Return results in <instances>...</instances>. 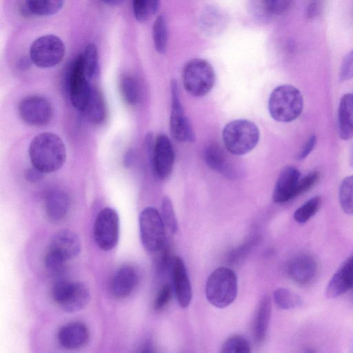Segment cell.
I'll return each mask as SVG.
<instances>
[{
  "label": "cell",
  "instance_id": "8992f818",
  "mask_svg": "<svg viewBox=\"0 0 353 353\" xmlns=\"http://www.w3.org/2000/svg\"><path fill=\"white\" fill-rule=\"evenodd\" d=\"M52 297L65 312H75L88 304L90 291L83 283L60 279L52 287Z\"/></svg>",
  "mask_w": 353,
  "mask_h": 353
},
{
  "label": "cell",
  "instance_id": "e575fe53",
  "mask_svg": "<svg viewBox=\"0 0 353 353\" xmlns=\"http://www.w3.org/2000/svg\"><path fill=\"white\" fill-rule=\"evenodd\" d=\"M250 346L245 338L240 335L229 337L221 347L223 353H248Z\"/></svg>",
  "mask_w": 353,
  "mask_h": 353
},
{
  "label": "cell",
  "instance_id": "4dcf8cb0",
  "mask_svg": "<svg viewBox=\"0 0 353 353\" xmlns=\"http://www.w3.org/2000/svg\"><path fill=\"white\" fill-rule=\"evenodd\" d=\"M273 299L277 307L282 310L294 309L303 304V300L300 296L284 288L275 290Z\"/></svg>",
  "mask_w": 353,
  "mask_h": 353
},
{
  "label": "cell",
  "instance_id": "c3c4849f",
  "mask_svg": "<svg viewBox=\"0 0 353 353\" xmlns=\"http://www.w3.org/2000/svg\"><path fill=\"white\" fill-rule=\"evenodd\" d=\"M105 3L109 6H118L122 3L125 0H102Z\"/></svg>",
  "mask_w": 353,
  "mask_h": 353
},
{
  "label": "cell",
  "instance_id": "d590c367",
  "mask_svg": "<svg viewBox=\"0 0 353 353\" xmlns=\"http://www.w3.org/2000/svg\"><path fill=\"white\" fill-rule=\"evenodd\" d=\"M161 217L165 225L173 233L178 230V223L171 200L165 196L161 203Z\"/></svg>",
  "mask_w": 353,
  "mask_h": 353
},
{
  "label": "cell",
  "instance_id": "f546056e",
  "mask_svg": "<svg viewBox=\"0 0 353 353\" xmlns=\"http://www.w3.org/2000/svg\"><path fill=\"white\" fill-rule=\"evenodd\" d=\"M85 74L90 80L95 79L99 74V55L94 43L88 44L81 53Z\"/></svg>",
  "mask_w": 353,
  "mask_h": 353
},
{
  "label": "cell",
  "instance_id": "30bf717a",
  "mask_svg": "<svg viewBox=\"0 0 353 353\" xmlns=\"http://www.w3.org/2000/svg\"><path fill=\"white\" fill-rule=\"evenodd\" d=\"M119 237V217L112 208H105L97 214L94 224V238L98 247L105 251L113 249Z\"/></svg>",
  "mask_w": 353,
  "mask_h": 353
},
{
  "label": "cell",
  "instance_id": "7a4b0ae2",
  "mask_svg": "<svg viewBox=\"0 0 353 353\" xmlns=\"http://www.w3.org/2000/svg\"><path fill=\"white\" fill-rule=\"evenodd\" d=\"M303 108L300 91L291 85H281L273 90L268 101L269 112L274 120L290 122L298 118Z\"/></svg>",
  "mask_w": 353,
  "mask_h": 353
},
{
  "label": "cell",
  "instance_id": "f35d334b",
  "mask_svg": "<svg viewBox=\"0 0 353 353\" xmlns=\"http://www.w3.org/2000/svg\"><path fill=\"white\" fill-rule=\"evenodd\" d=\"M172 295V288L170 283L164 284L159 290L154 301L155 310L163 309L170 302Z\"/></svg>",
  "mask_w": 353,
  "mask_h": 353
},
{
  "label": "cell",
  "instance_id": "4316f807",
  "mask_svg": "<svg viewBox=\"0 0 353 353\" xmlns=\"http://www.w3.org/2000/svg\"><path fill=\"white\" fill-rule=\"evenodd\" d=\"M292 2V0H252L255 10L267 21L286 12Z\"/></svg>",
  "mask_w": 353,
  "mask_h": 353
},
{
  "label": "cell",
  "instance_id": "d4e9b609",
  "mask_svg": "<svg viewBox=\"0 0 353 353\" xmlns=\"http://www.w3.org/2000/svg\"><path fill=\"white\" fill-rule=\"evenodd\" d=\"M204 159L206 164L212 170L228 177L233 174L224 152L217 144L211 143L205 147Z\"/></svg>",
  "mask_w": 353,
  "mask_h": 353
},
{
  "label": "cell",
  "instance_id": "f6af8a7d",
  "mask_svg": "<svg viewBox=\"0 0 353 353\" xmlns=\"http://www.w3.org/2000/svg\"><path fill=\"white\" fill-rule=\"evenodd\" d=\"M43 172L39 171L38 169L32 166L26 170L25 172L26 178L28 181L31 182H35L39 181L43 176Z\"/></svg>",
  "mask_w": 353,
  "mask_h": 353
},
{
  "label": "cell",
  "instance_id": "9c48e42d",
  "mask_svg": "<svg viewBox=\"0 0 353 353\" xmlns=\"http://www.w3.org/2000/svg\"><path fill=\"white\" fill-rule=\"evenodd\" d=\"M68 85L72 104L82 112L90 99L94 88L85 74L81 54L74 59L70 67Z\"/></svg>",
  "mask_w": 353,
  "mask_h": 353
},
{
  "label": "cell",
  "instance_id": "ffe728a7",
  "mask_svg": "<svg viewBox=\"0 0 353 353\" xmlns=\"http://www.w3.org/2000/svg\"><path fill=\"white\" fill-rule=\"evenodd\" d=\"M59 344L69 350L83 347L89 340V331L81 322H71L62 326L57 334Z\"/></svg>",
  "mask_w": 353,
  "mask_h": 353
},
{
  "label": "cell",
  "instance_id": "603a6c76",
  "mask_svg": "<svg viewBox=\"0 0 353 353\" xmlns=\"http://www.w3.org/2000/svg\"><path fill=\"white\" fill-rule=\"evenodd\" d=\"M271 312L270 298L268 295H265L259 301L254 320L253 333L257 343H262L266 337Z\"/></svg>",
  "mask_w": 353,
  "mask_h": 353
},
{
  "label": "cell",
  "instance_id": "cb8c5ba5",
  "mask_svg": "<svg viewBox=\"0 0 353 353\" xmlns=\"http://www.w3.org/2000/svg\"><path fill=\"white\" fill-rule=\"evenodd\" d=\"M199 23L204 33L210 36L217 35L226 26V15L216 8L209 7L202 12Z\"/></svg>",
  "mask_w": 353,
  "mask_h": 353
},
{
  "label": "cell",
  "instance_id": "2e32d148",
  "mask_svg": "<svg viewBox=\"0 0 353 353\" xmlns=\"http://www.w3.org/2000/svg\"><path fill=\"white\" fill-rule=\"evenodd\" d=\"M301 173L293 166H286L276 180L272 199L275 203H285L296 196V189Z\"/></svg>",
  "mask_w": 353,
  "mask_h": 353
},
{
  "label": "cell",
  "instance_id": "4fadbf2b",
  "mask_svg": "<svg viewBox=\"0 0 353 353\" xmlns=\"http://www.w3.org/2000/svg\"><path fill=\"white\" fill-rule=\"evenodd\" d=\"M174 161V152L169 138L159 134L152 148V163L156 174L161 179L170 176Z\"/></svg>",
  "mask_w": 353,
  "mask_h": 353
},
{
  "label": "cell",
  "instance_id": "d6986e66",
  "mask_svg": "<svg viewBox=\"0 0 353 353\" xmlns=\"http://www.w3.org/2000/svg\"><path fill=\"white\" fill-rule=\"evenodd\" d=\"M49 249L61 254L66 261L77 256L81 250L79 236L70 230H61L51 238Z\"/></svg>",
  "mask_w": 353,
  "mask_h": 353
},
{
  "label": "cell",
  "instance_id": "6da1fadb",
  "mask_svg": "<svg viewBox=\"0 0 353 353\" xmlns=\"http://www.w3.org/2000/svg\"><path fill=\"white\" fill-rule=\"evenodd\" d=\"M32 166L43 174L60 169L66 159V149L62 139L52 132H43L34 137L29 146Z\"/></svg>",
  "mask_w": 353,
  "mask_h": 353
},
{
  "label": "cell",
  "instance_id": "5bb4252c",
  "mask_svg": "<svg viewBox=\"0 0 353 353\" xmlns=\"http://www.w3.org/2000/svg\"><path fill=\"white\" fill-rule=\"evenodd\" d=\"M139 272L131 265L121 266L113 274L109 285L110 294L116 299L128 296L139 282Z\"/></svg>",
  "mask_w": 353,
  "mask_h": 353
},
{
  "label": "cell",
  "instance_id": "5b68a950",
  "mask_svg": "<svg viewBox=\"0 0 353 353\" xmlns=\"http://www.w3.org/2000/svg\"><path fill=\"white\" fill-rule=\"evenodd\" d=\"M183 84L186 91L194 97H203L213 88L215 72L211 64L203 59H192L184 65Z\"/></svg>",
  "mask_w": 353,
  "mask_h": 353
},
{
  "label": "cell",
  "instance_id": "7c38bea8",
  "mask_svg": "<svg viewBox=\"0 0 353 353\" xmlns=\"http://www.w3.org/2000/svg\"><path fill=\"white\" fill-rule=\"evenodd\" d=\"M171 94L172 108L170 119L171 134L174 139L180 142L193 141L194 132L181 104L175 80H172L171 83Z\"/></svg>",
  "mask_w": 353,
  "mask_h": 353
},
{
  "label": "cell",
  "instance_id": "74e56055",
  "mask_svg": "<svg viewBox=\"0 0 353 353\" xmlns=\"http://www.w3.org/2000/svg\"><path fill=\"white\" fill-rule=\"evenodd\" d=\"M157 252L159 254L156 259L157 269L159 272H163L172 267L174 259H171L170 251L166 243Z\"/></svg>",
  "mask_w": 353,
  "mask_h": 353
},
{
  "label": "cell",
  "instance_id": "d6a6232c",
  "mask_svg": "<svg viewBox=\"0 0 353 353\" xmlns=\"http://www.w3.org/2000/svg\"><path fill=\"white\" fill-rule=\"evenodd\" d=\"M322 204V199L319 196L312 197L296 210L294 219L299 223L308 221L319 210Z\"/></svg>",
  "mask_w": 353,
  "mask_h": 353
},
{
  "label": "cell",
  "instance_id": "83f0119b",
  "mask_svg": "<svg viewBox=\"0 0 353 353\" xmlns=\"http://www.w3.org/2000/svg\"><path fill=\"white\" fill-rule=\"evenodd\" d=\"M94 123H101L105 118L106 110L103 98L98 90L94 88L90 99L82 112Z\"/></svg>",
  "mask_w": 353,
  "mask_h": 353
},
{
  "label": "cell",
  "instance_id": "ba28073f",
  "mask_svg": "<svg viewBox=\"0 0 353 353\" xmlns=\"http://www.w3.org/2000/svg\"><path fill=\"white\" fill-rule=\"evenodd\" d=\"M65 48L63 41L54 34L37 38L30 48V59L41 68H52L63 59Z\"/></svg>",
  "mask_w": 353,
  "mask_h": 353
},
{
  "label": "cell",
  "instance_id": "ac0fdd59",
  "mask_svg": "<svg viewBox=\"0 0 353 353\" xmlns=\"http://www.w3.org/2000/svg\"><path fill=\"white\" fill-rule=\"evenodd\" d=\"M174 288L179 305L186 307L190 303L192 291L186 267L182 259L175 256L172 265Z\"/></svg>",
  "mask_w": 353,
  "mask_h": 353
},
{
  "label": "cell",
  "instance_id": "ee69618b",
  "mask_svg": "<svg viewBox=\"0 0 353 353\" xmlns=\"http://www.w3.org/2000/svg\"><path fill=\"white\" fill-rule=\"evenodd\" d=\"M323 0H311L307 6L306 15L310 19L316 17L321 12Z\"/></svg>",
  "mask_w": 353,
  "mask_h": 353
},
{
  "label": "cell",
  "instance_id": "bcb514c9",
  "mask_svg": "<svg viewBox=\"0 0 353 353\" xmlns=\"http://www.w3.org/2000/svg\"><path fill=\"white\" fill-rule=\"evenodd\" d=\"M134 154H133V152H132V151H128V152H126V154L124 157V160H123L124 165L126 168L130 167L132 164V163L134 161Z\"/></svg>",
  "mask_w": 353,
  "mask_h": 353
},
{
  "label": "cell",
  "instance_id": "1f68e13d",
  "mask_svg": "<svg viewBox=\"0 0 353 353\" xmlns=\"http://www.w3.org/2000/svg\"><path fill=\"white\" fill-rule=\"evenodd\" d=\"M339 203L343 211L353 215V175L343 179L339 187Z\"/></svg>",
  "mask_w": 353,
  "mask_h": 353
},
{
  "label": "cell",
  "instance_id": "7402d4cb",
  "mask_svg": "<svg viewBox=\"0 0 353 353\" xmlns=\"http://www.w3.org/2000/svg\"><path fill=\"white\" fill-rule=\"evenodd\" d=\"M70 207V198L61 190L52 191L46 196L45 210L50 220L54 221L62 220L68 214Z\"/></svg>",
  "mask_w": 353,
  "mask_h": 353
},
{
  "label": "cell",
  "instance_id": "60d3db41",
  "mask_svg": "<svg viewBox=\"0 0 353 353\" xmlns=\"http://www.w3.org/2000/svg\"><path fill=\"white\" fill-rule=\"evenodd\" d=\"M134 17L140 22L145 21L150 14L149 0H132Z\"/></svg>",
  "mask_w": 353,
  "mask_h": 353
},
{
  "label": "cell",
  "instance_id": "52a82bcc",
  "mask_svg": "<svg viewBox=\"0 0 353 353\" xmlns=\"http://www.w3.org/2000/svg\"><path fill=\"white\" fill-rule=\"evenodd\" d=\"M140 239L148 252H157L166 243L165 224L159 212L152 207L144 208L139 216Z\"/></svg>",
  "mask_w": 353,
  "mask_h": 353
},
{
  "label": "cell",
  "instance_id": "7bdbcfd3",
  "mask_svg": "<svg viewBox=\"0 0 353 353\" xmlns=\"http://www.w3.org/2000/svg\"><path fill=\"white\" fill-rule=\"evenodd\" d=\"M316 143V137L312 134L306 141L299 152L296 155L298 161H302L305 159L313 150Z\"/></svg>",
  "mask_w": 353,
  "mask_h": 353
},
{
  "label": "cell",
  "instance_id": "277c9868",
  "mask_svg": "<svg viewBox=\"0 0 353 353\" xmlns=\"http://www.w3.org/2000/svg\"><path fill=\"white\" fill-rule=\"evenodd\" d=\"M237 289V278L234 272L230 268L220 267L208 276L205 296L212 305L223 308L235 300Z\"/></svg>",
  "mask_w": 353,
  "mask_h": 353
},
{
  "label": "cell",
  "instance_id": "681fc988",
  "mask_svg": "<svg viewBox=\"0 0 353 353\" xmlns=\"http://www.w3.org/2000/svg\"><path fill=\"white\" fill-rule=\"evenodd\" d=\"M350 164L352 167H353V145L350 151Z\"/></svg>",
  "mask_w": 353,
  "mask_h": 353
},
{
  "label": "cell",
  "instance_id": "8d00e7d4",
  "mask_svg": "<svg viewBox=\"0 0 353 353\" xmlns=\"http://www.w3.org/2000/svg\"><path fill=\"white\" fill-rule=\"evenodd\" d=\"M66 260L59 253L48 249L44 257L46 269L53 274H60Z\"/></svg>",
  "mask_w": 353,
  "mask_h": 353
},
{
  "label": "cell",
  "instance_id": "7dc6e473",
  "mask_svg": "<svg viewBox=\"0 0 353 353\" xmlns=\"http://www.w3.org/2000/svg\"><path fill=\"white\" fill-rule=\"evenodd\" d=\"M159 3L160 0H149L150 11L151 14L157 13L159 9Z\"/></svg>",
  "mask_w": 353,
  "mask_h": 353
},
{
  "label": "cell",
  "instance_id": "8fae6325",
  "mask_svg": "<svg viewBox=\"0 0 353 353\" xmlns=\"http://www.w3.org/2000/svg\"><path fill=\"white\" fill-rule=\"evenodd\" d=\"M18 110L21 119L34 126L46 125L52 117V109L49 101L37 95L23 98L19 102Z\"/></svg>",
  "mask_w": 353,
  "mask_h": 353
},
{
  "label": "cell",
  "instance_id": "44dd1931",
  "mask_svg": "<svg viewBox=\"0 0 353 353\" xmlns=\"http://www.w3.org/2000/svg\"><path fill=\"white\" fill-rule=\"evenodd\" d=\"M338 125L340 138H353V93H346L341 99L338 110Z\"/></svg>",
  "mask_w": 353,
  "mask_h": 353
},
{
  "label": "cell",
  "instance_id": "b9f144b4",
  "mask_svg": "<svg viewBox=\"0 0 353 353\" xmlns=\"http://www.w3.org/2000/svg\"><path fill=\"white\" fill-rule=\"evenodd\" d=\"M339 78L342 81L353 78V50L343 58L339 70Z\"/></svg>",
  "mask_w": 353,
  "mask_h": 353
},
{
  "label": "cell",
  "instance_id": "9a60e30c",
  "mask_svg": "<svg viewBox=\"0 0 353 353\" xmlns=\"http://www.w3.org/2000/svg\"><path fill=\"white\" fill-rule=\"evenodd\" d=\"M287 272L294 282L305 285L312 282L316 276L318 264L312 255L300 254L289 262Z\"/></svg>",
  "mask_w": 353,
  "mask_h": 353
},
{
  "label": "cell",
  "instance_id": "f1b7e54d",
  "mask_svg": "<svg viewBox=\"0 0 353 353\" xmlns=\"http://www.w3.org/2000/svg\"><path fill=\"white\" fill-rule=\"evenodd\" d=\"M152 38L156 50L164 54L167 50L168 42V29L164 15H159L154 21L152 26Z\"/></svg>",
  "mask_w": 353,
  "mask_h": 353
},
{
  "label": "cell",
  "instance_id": "484cf974",
  "mask_svg": "<svg viewBox=\"0 0 353 353\" xmlns=\"http://www.w3.org/2000/svg\"><path fill=\"white\" fill-rule=\"evenodd\" d=\"M65 0H25L23 11L39 17L52 16L63 6Z\"/></svg>",
  "mask_w": 353,
  "mask_h": 353
},
{
  "label": "cell",
  "instance_id": "e0dca14e",
  "mask_svg": "<svg viewBox=\"0 0 353 353\" xmlns=\"http://www.w3.org/2000/svg\"><path fill=\"white\" fill-rule=\"evenodd\" d=\"M353 288V254L340 265L330 279L325 290L330 299L336 298Z\"/></svg>",
  "mask_w": 353,
  "mask_h": 353
},
{
  "label": "cell",
  "instance_id": "3957f363",
  "mask_svg": "<svg viewBox=\"0 0 353 353\" xmlns=\"http://www.w3.org/2000/svg\"><path fill=\"white\" fill-rule=\"evenodd\" d=\"M222 137L228 152L234 155H243L256 147L260 132L253 122L246 119H236L224 127Z\"/></svg>",
  "mask_w": 353,
  "mask_h": 353
},
{
  "label": "cell",
  "instance_id": "836d02e7",
  "mask_svg": "<svg viewBox=\"0 0 353 353\" xmlns=\"http://www.w3.org/2000/svg\"><path fill=\"white\" fill-rule=\"evenodd\" d=\"M120 90L124 101L130 105H136L139 99L137 81L131 76H123L120 81Z\"/></svg>",
  "mask_w": 353,
  "mask_h": 353
},
{
  "label": "cell",
  "instance_id": "ab89813d",
  "mask_svg": "<svg viewBox=\"0 0 353 353\" xmlns=\"http://www.w3.org/2000/svg\"><path fill=\"white\" fill-rule=\"evenodd\" d=\"M319 179L320 174L318 171H312L300 179L296 189V196L311 189L319 182Z\"/></svg>",
  "mask_w": 353,
  "mask_h": 353
}]
</instances>
